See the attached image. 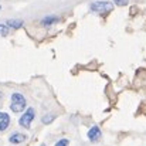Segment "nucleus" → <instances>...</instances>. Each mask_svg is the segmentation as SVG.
<instances>
[{
	"mask_svg": "<svg viewBox=\"0 0 146 146\" xmlns=\"http://www.w3.org/2000/svg\"><path fill=\"white\" fill-rule=\"evenodd\" d=\"M26 98L23 97L21 94H19V92H14L13 95H11V104H10V109L14 112V113H20V112H23L24 111V108H26Z\"/></svg>",
	"mask_w": 146,
	"mask_h": 146,
	"instance_id": "obj_1",
	"label": "nucleus"
},
{
	"mask_svg": "<svg viewBox=\"0 0 146 146\" xmlns=\"http://www.w3.org/2000/svg\"><path fill=\"white\" fill-rule=\"evenodd\" d=\"M90 9H91L94 13H106V11L113 10V4H112L111 1L99 0V1H94V3H91Z\"/></svg>",
	"mask_w": 146,
	"mask_h": 146,
	"instance_id": "obj_2",
	"label": "nucleus"
},
{
	"mask_svg": "<svg viewBox=\"0 0 146 146\" xmlns=\"http://www.w3.org/2000/svg\"><path fill=\"white\" fill-rule=\"evenodd\" d=\"M34 116H36V112H34V109L33 108H29L21 116H20V119H19V123H20V126H23V128H26V129H29L30 126H31V122L34 121Z\"/></svg>",
	"mask_w": 146,
	"mask_h": 146,
	"instance_id": "obj_3",
	"label": "nucleus"
},
{
	"mask_svg": "<svg viewBox=\"0 0 146 146\" xmlns=\"http://www.w3.org/2000/svg\"><path fill=\"white\" fill-rule=\"evenodd\" d=\"M26 139H27V135H24V133H21V132H14V133L10 135L9 142L13 143V145H19V143H23Z\"/></svg>",
	"mask_w": 146,
	"mask_h": 146,
	"instance_id": "obj_4",
	"label": "nucleus"
},
{
	"mask_svg": "<svg viewBox=\"0 0 146 146\" xmlns=\"http://www.w3.org/2000/svg\"><path fill=\"white\" fill-rule=\"evenodd\" d=\"M101 138V129L98 126H92L90 131H88V139L91 142H98Z\"/></svg>",
	"mask_w": 146,
	"mask_h": 146,
	"instance_id": "obj_5",
	"label": "nucleus"
},
{
	"mask_svg": "<svg viewBox=\"0 0 146 146\" xmlns=\"http://www.w3.org/2000/svg\"><path fill=\"white\" fill-rule=\"evenodd\" d=\"M57 21H60V17H57V16H48V17H44V19L41 20V24H43L44 27H50V26L55 24Z\"/></svg>",
	"mask_w": 146,
	"mask_h": 146,
	"instance_id": "obj_6",
	"label": "nucleus"
},
{
	"mask_svg": "<svg viewBox=\"0 0 146 146\" xmlns=\"http://www.w3.org/2000/svg\"><path fill=\"white\" fill-rule=\"evenodd\" d=\"M9 125H10V116H9V113H6V112H4L3 118L0 119V132L6 131V129L9 128Z\"/></svg>",
	"mask_w": 146,
	"mask_h": 146,
	"instance_id": "obj_7",
	"label": "nucleus"
},
{
	"mask_svg": "<svg viewBox=\"0 0 146 146\" xmlns=\"http://www.w3.org/2000/svg\"><path fill=\"white\" fill-rule=\"evenodd\" d=\"M6 24H7L10 29H13V30H19V29L23 27V21H21V20H7Z\"/></svg>",
	"mask_w": 146,
	"mask_h": 146,
	"instance_id": "obj_8",
	"label": "nucleus"
},
{
	"mask_svg": "<svg viewBox=\"0 0 146 146\" xmlns=\"http://www.w3.org/2000/svg\"><path fill=\"white\" fill-rule=\"evenodd\" d=\"M10 33V27L7 24H0V37H6Z\"/></svg>",
	"mask_w": 146,
	"mask_h": 146,
	"instance_id": "obj_9",
	"label": "nucleus"
},
{
	"mask_svg": "<svg viewBox=\"0 0 146 146\" xmlns=\"http://www.w3.org/2000/svg\"><path fill=\"white\" fill-rule=\"evenodd\" d=\"M54 119H55V116H54V115H51V113H48V115H44L41 121H43V123L48 125V123H51V122H52Z\"/></svg>",
	"mask_w": 146,
	"mask_h": 146,
	"instance_id": "obj_10",
	"label": "nucleus"
},
{
	"mask_svg": "<svg viewBox=\"0 0 146 146\" xmlns=\"http://www.w3.org/2000/svg\"><path fill=\"white\" fill-rule=\"evenodd\" d=\"M68 143H70L68 139H60L54 146H68Z\"/></svg>",
	"mask_w": 146,
	"mask_h": 146,
	"instance_id": "obj_11",
	"label": "nucleus"
},
{
	"mask_svg": "<svg viewBox=\"0 0 146 146\" xmlns=\"http://www.w3.org/2000/svg\"><path fill=\"white\" fill-rule=\"evenodd\" d=\"M128 1H129V0H113V3H115L116 6H126Z\"/></svg>",
	"mask_w": 146,
	"mask_h": 146,
	"instance_id": "obj_12",
	"label": "nucleus"
},
{
	"mask_svg": "<svg viewBox=\"0 0 146 146\" xmlns=\"http://www.w3.org/2000/svg\"><path fill=\"white\" fill-rule=\"evenodd\" d=\"M3 115H4V112H0V119L3 118Z\"/></svg>",
	"mask_w": 146,
	"mask_h": 146,
	"instance_id": "obj_13",
	"label": "nucleus"
},
{
	"mask_svg": "<svg viewBox=\"0 0 146 146\" xmlns=\"http://www.w3.org/2000/svg\"><path fill=\"white\" fill-rule=\"evenodd\" d=\"M40 146H46V145H44V143H43V145H40Z\"/></svg>",
	"mask_w": 146,
	"mask_h": 146,
	"instance_id": "obj_14",
	"label": "nucleus"
},
{
	"mask_svg": "<svg viewBox=\"0 0 146 146\" xmlns=\"http://www.w3.org/2000/svg\"><path fill=\"white\" fill-rule=\"evenodd\" d=\"M1 95H3V94H1V92H0V97H1Z\"/></svg>",
	"mask_w": 146,
	"mask_h": 146,
	"instance_id": "obj_15",
	"label": "nucleus"
},
{
	"mask_svg": "<svg viewBox=\"0 0 146 146\" xmlns=\"http://www.w3.org/2000/svg\"><path fill=\"white\" fill-rule=\"evenodd\" d=\"M0 10H1V7H0Z\"/></svg>",
	"mask_w": 146,
	"mask_h": 146,
	"instance_id": "obj_16",
	"label": "nucleus"
}]
</instances>
